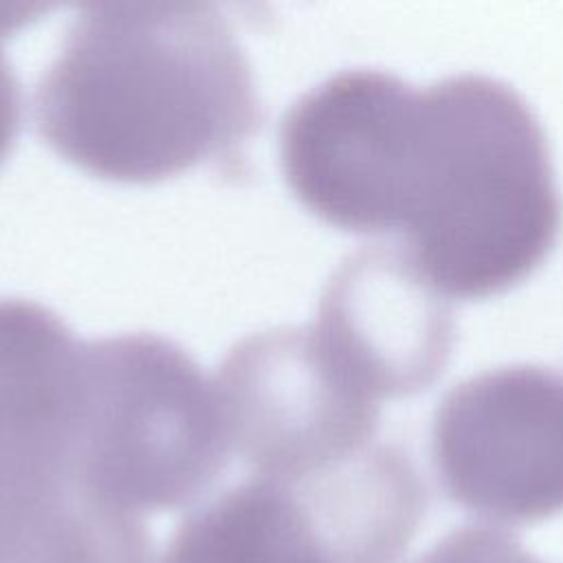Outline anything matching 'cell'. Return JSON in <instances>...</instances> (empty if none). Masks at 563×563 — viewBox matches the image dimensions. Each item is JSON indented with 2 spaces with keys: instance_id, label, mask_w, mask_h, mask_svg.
<instances>
[{
  "instance_id": "277c9868",
  "label": "cell",
  "mask_w": 563,
  "mask_h": 563,
  "mask_svg": "<svg viewBox=\"0 0 563 563\" xmlns=\"http://www.w3.org/2000/svg\"><path fill=\"white\" fill-rule=\"evenodd\" d=\"M424 504L411 457L374 440L306 477L224 490L178 523L158 563H394Z\"/></svg>"
},
{
  "instance_id": "9c48e42d",
  "label": "cell",
  "mask_w": 563,
  "mask_h": 563,
  "mask_svg": "<svg viewBox=\"0 0 563 563\" xmlns=\"http://www.w3.org/2000/svg\"><path fill=\"white\" fill-rule=\"evenodd\" d=\"M0 563H152V541L68 468L0 457Z\"/></svg>"
},
{
  "instance_id": "3957f363",
  "label": "cell",
  "mask_w": 563,
  "mask_h": 563,
  "mask_svg": "<svg viewBox=\"0 0 563 563\" xmlns=\"http://www.w3.org/2000/svg\"><path fill=\"white\" fill-rule=\"evenodd\" d=\"M216 380L174 341L128 332L86 343L68 468L132 515L196 501L231 453Z\"/></svg>"
},
{
  "instance_id": "ba28073f",
  "label": "cell",
  "mask_w": 563,
  "mask_h": 563,
  "mask_svg": "<svg viewBox=\"0 0 563 563\" xmlns=\"http://www.w3.org/2000/svg\"><path fill=\"white\" fill-rule=\"evenodd\" d=\"M312 328L378 402L433 383L453 343L446 297L400 244H369L350 253L330 275Z\"/></svg>"
},
{
  "instance_id": "6da1fadb",
  "label": "cell",
  "mask_w": 563,
  "mask_h": 563,
  "mask_svg": "<svg viewBox=\"0 0 563 563\" xmlns=\"http://www.w3.org/2000/svg\"><path fill=\"white\" fill-rule=\"evenodd\" d=\"M44 143L81 172L150 185L233 158L260 130L246 51L207 2H90L35 86Z\"/></svg>"
},
{
  "instance_id": "5b68a950",
  "label": "cell",
  "mask_w": 563,
  "mask_h": 563,
  "mask_svg": "<svg viewBox=\"0 0 563 563\" xmlns=\"http://www.w3.org/2000/svg\"><path fill=\"white\" fill-rule=\"evenodd\" d=\"M418 90L398 75L350 68L297 97L279 123L292 196L323 222L358 233L400 229Z\"/></svg>"
},
{
  "instance_id": "7a4b0ae2",
  "label": "cell",
  "mask_w": 563,
  "mask_h": 563,
  "mask_svg": "<svg viewBox=\"0 0 563 563\" xmlns=\"http://www.w3.org/2000/svg\"><path fill=\"white\" fill-rule=\"evenodd\" d=\"M561 216L548 139L512 86L462 73L418 90L398 233L442 295L508 288L550 251Z\"/></svg>"
},
{
  "instance_id": "30bf717a",
  "label": "cell",
  "mask_w": 563,
  "mask_h": 563,
  "mask_svg": "<svg viewBox=\"0 0 563 563\" xmlns=\"http://www.w3.org/2000/svg\"><path fill=\"white\" fill-rule=\"evenodd\" d=\"M84 352L46 306L0 297V457L68 468Z\"/></svg>"
},
{
  "instance_id": "8992f818",
  "label": "cell",
  "mask_w": 563,
  "mask_h": 563,
  "mask_svg": "<svg viewBox=\"0 0 563 563\" xmlns=\"http://www.w3.org/2000/svg\"><path fill=\"white\" fill-rule=\"evenodd\" d=\"M444 493L495 526L563 512V374L517 363L455 383L431 420Z\"/></svg>"
},
{
  "instance_id": "7c38bea8",
  "label": "cell",
  "mask_w": 563,
  "mask_h": 563,
  "mask_svg": "<svg viewBox=\"0 0 563 563\" xmlns=\"http://www.w3.org/2000/svg\"><path fill=\"white\" fill-rule=\"evenodd\" d=\"M46 4L33 2H0V165L11 154L20 121H22V95L15 73L4 55V40L46 13Z\"/></svg>"
},
{
  "instance_id": "52a82bcc",
  "label": "cell",
  "mask_w": 563,
  "mask_h": 563,
  "mask_svg": "<svg viewBox=\"0 0 563 563\" xmlns=\"http://www.w3.org/2000/svg\"><path fill=\"white\" fill-rule=\"evenodd\" d=\"M213 380L231 446L257 477L299 479L376 440L380 402L339 365L312 325L242 339Z\"/></svg>"
},
{
  "instance_id": "8fae6325",
  "label": "cell",
  "mask_w": 563,
  "mask_h": 563,
  "mask_svg": "<svg viewBox=\"0 0 563 563\" xmlns=\"http://www.w3.org/2000/svg\"><path fill=\"white\" fill-rule=\"evenodd\" d=\"M411 563H545L499 526H462Z\"/></svg>"
}]
</instances>
